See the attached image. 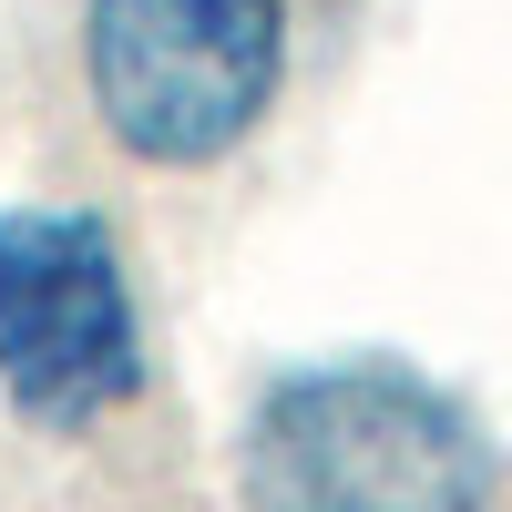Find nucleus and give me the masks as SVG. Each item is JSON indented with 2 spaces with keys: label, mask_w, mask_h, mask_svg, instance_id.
<instances>
[{
  "label": "nucleus",
  "mask_w": 512,
  "mask_h": 512,
  "mask_svg": "<svg viewBox=\"0 0 512 512\" xmlns=\"http://www.w3.org/2000/svg\"><path fill=\"white\" fill-rule=\"evenodd\" d=\"M72 52L123 164L205 175L287 93V0H82Z\"/></svg>",
  "instance_id": "f03ea898"
},
{
  "label": "nucleus",
  "mask_w": 512,
  "mask_h": 512,
  "mask_svg": "<svg viewBox=\"0 0 512 512\" xmlns=\"http://www.w3.org/2000/svg\"><path fill=\"white\" fill-rule=\"evenodd\" d=\"M154 379L134 256L113 216L62 195L0 205V410L21 431L93 441Z\"/></svg>",
  "instance_id": "7ed1b4c3"
},
{
  "label": "nucleus",
  "mask_w": 512,
  "mask_h": 512,
  "mask_svg": "<svg viewBox=\"0 0 512 512\" xmlns=\"http://www.w3.org/2000/svg\"><path fill=\"white\" fill-rule=\"evenodd\" d=\"M246 512H492V431L410 359L267 369L236 420Z\"/></svg>",
  "instance_id": "f257e3e1"
}]
</instances>
